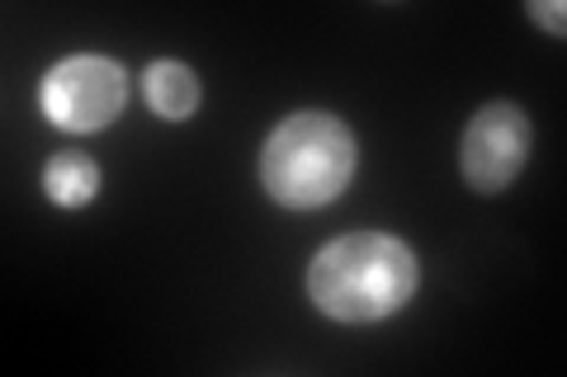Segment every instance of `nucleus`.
<instances>
[{
	"label": "nucleus",
	"instance_id": "1",
	"mask_svg": "<svg viewBox=\"0 0 567 377\" xmlns=\"http://www.w3.org/2000/svg\"><path fill=\"white\" fill-rule=\"evenodd\" d=\"M308 293L327 316L350 326L393 316L416 293V255L406 241L383 231H350L317 250Z\"/></svg>",
	"mask_w": 567,
	"mask_h": 377
},
{
	"label": "nucleus",
	"instance_id": "2",
	"mask_svg": "<svg viewBox=\"0 0 567 377\" xmlns=\"http://www.w3.org/2000/svg\"><path fill=\"white\" fill-rule=\"evenodd\" d=\"M354 137L336 114H293L260 151V185L284 208H322L354 175Z\"/></svg>",
	"mask_w": 567,
	"mask_h": 377
},
{
	"label": "nucleus",
	"instance_id": "3",
	"mask_svg": "<svg viewBox=\"0 0 567 377\" xmlns=\"http://www.w3.org/2000/svg\"><path fill=\"white\" fill-rule=\"evenodd\" d=\"M43 114L66 133H100L123 114L128 104V71L95 52H76V57L58 62L43 76Z\"/></svg>",
	"mask_w": 567,
	"mask_h": 377
},
{
	"label": "nucleus",
	"instance_id": "4",
	"mask_svg": "<svg viewBox=\"0 0 567 377\" xmlns=\"http://www.w3.org/2000/svg\"><path fill=\"white\" fill-rule=\"evenodd\" d=\"M529 147H535V128H529V118H525L520 104H511V100L483 104V109L468 118L464 151H458L468 189L502 193L511 179L525 170Z\"/></svg>",
	"mask_w": 567,
	"mask_h": 377
},
{
	"label": "nucleus",
	"instance_id": "5",
	"mask_svg": "<svg viewBox=\"0 0 567 377\" xmlns=\"http://www.w3.org/2000/svg\"><path fill=\"white\" fill-rule=\"evenodd\" d=\"M142 100H147V109L156 118L181 123L199 109V81H194V71L185 62H152L142 71Z\"/></svg>",
	"mask_w": 567,
	"mask_h": 377
},
{
	"label": "nucleus",
	"instance_id": "6",
	"mask_svg": "<svg viewBox=\"0 0 567 377\" xmlns=\"http://www.w3.org/2000/svg\"><path fill=\"white\" fill-rule=\"evenodd\" d=\"M43 189L58 208H81L100 193V166L85 151H58L43 170Z\"/></svg>",
	"mask_w": 567,
	"mask_h": 377
},
{
	"label": "nucleus",
	"instance_id": "7",
	"mask_svg": "<svg viewBox=\"0 0 567 377\" xmlns=\"http://www.w3.org/2000/svg\"><path fill=\"white\" fill-rule=\"evenodd\" d=\"M529 20H539L554 39H563V29H567V10H563V0H529Z\"/></svg>",
	"mask_w": 567,
	"mask_h": 377
}]
</instances>
